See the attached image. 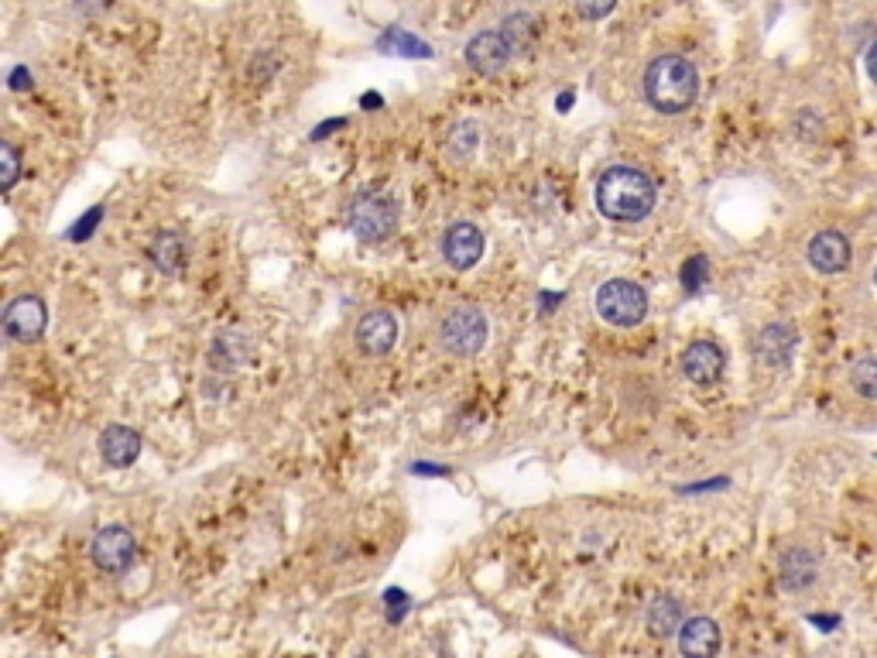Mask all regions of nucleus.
I'll return each instance as SVG.
<instances>
[{
    "label": "nucleus",
    "mask_w": 877,
    "mask_h": 658,
    "mask_svg": "<svg viewBox=\"0 0 877 658\" xmlns=\"http://www.w3.org/2000/svg\"><path fill=\"white\" fill-rule=\"evenodd\" d=\"M655 182L641 168L614 165L597 179V210L614 223H638L655 210Z\"/></svg>",
    "instance_id": "nucleus-1"
},
{
    "label": "nucleus",
    "mask_w": 877,
    "mask_h": 658,
    "mask_svg": "<svg viewBox=\"0 0 877 658\" xmlns=\"http://www.w3.org/2000/svg\"><path fill=\"white\" fill-rule=\"evenodd\" d=\"M645 96L665 117L686 114L699 96V72L686 55H658L645 69Z\"/></svg>",
    "instance_id": "nucleus-2"
},
{
    "label": "nucleus",
    "mask_w": 877,
    "mask_h": 658,
    "mask_svg": "<svg viewBox=\"0 0 877 658\" xmlns=\"http://www.w3.org/2000/svg\"><path fill=\"white\" fill-rule=\"evenodd\" d=\"M350 230L364 244H381L398 230V203L391 192H360L350 203Z\"/></svg>",
    "instance_id": "nucleus-3"
},
{
    "label": "nucleus",
    "mask_w": 877,
    "mask_h": 658,
    "mask_svg": "<svg viewBox=\"0 0 877 658\" xmlns=\"http://www.w3.org/2000/svg\"><path fill=\"white\" fill-rule=\"evenodd\" d=\"M603 323L610 326H638L648 316V292L638 282L627 278H610L593 295Z\"/></svg>",
    "instance_id": "nucleus-4"
},
{
    "label": "nucleus",
    "mask_w": 877,
    "mask_h": 658,
    "mask_svg": "<svg viewBox=\"0 0 877 658\" xmlns=\"http://www.w3.org/2000/svg\"><path fill=\"white\" fill-rule=\"evenodd\" d=\"M487 316L477 306H456L442 316L439 323V343L453 357H477L487 343Z\"/></svg>",
    "instance_id": "nucleus-5"
},
{
    "label": "nucleus",
    "mask_w": 877,
    "mask_h": 658,
    "mask_svg": "<svg viewBox=\"0 0 877 658\" xmlns=\"http://www.w3.org/2000/svg\"><path fill=\"white\" fill-rule=\"evenodd\" d=\"M90 556L103 573H124L134 563V556H138V542H134V535L124 525H107L93 535Z\"/></svg>",
    "instance_id": "nucleus-6"
},
{
    "label": "nucleus",
    "mask_w": 877,
    "mask_h": 658,
    "mask_svg": "<svg viewBox=\"0 0 877 658\" xmlns=\"http://www.w3.org/2000/svg\"><path fill=\"white\" fill-rule=\"evenodd\" d=\"M48 326V309L38 295H18L4 309V333L14 343H35L42 340Z\"/></svg>",
    "instance_id": "nucleus-7"
},
{
    "label": "nucleus",
    "mask_w": 877,
    "mask_h": 658,
    "mask_svg": "<svg viewBox=\"0 0 877 658\" xmlns=\"http://www.w3.org/2000/svg\"><path fill=\"white\" fill-rule=\"evenodd\" d=\"M511 55H514V45L501 28L480 31V35H473L470 42H466V66L477 72V76H497V72L511 62Z\"/></svg>",
    "instance_id": "nucleus-8"
},
{
    "label": "nucleus",
    "mask_w": 877,
    "mask_h": 658,
    "mask_svg": "<svg viewBox=\"0 0 877 658\" xmlns=\"http://www.w3.org/2000/svg\"><path fill=\"white\" fill-rule=\"evenodd\" d=\"M398 343V319L388 309H370L357 323V347L367 357H384Z\"/></svg>",
    "instance_id": "nucleus-9"
},
{
    "label": "nucleus",
    "mask_w": 877,
    "mask_h": 658,
    "mask_svg": "<svg viewBox=\"0 0 877 658\" xmlns=\"http://www.w3.org/2000/svg\"><path fill=\"white\" fill-rule=\"evenodd\" d=\"M442 258L453 264L456 271L473 268V264L484 258V234L466 220L453 223V227L446 230V237H442Z\"/></svg>",
    "instance_id": "nucleus-10"
},
{
    "label": "nucleus",
    "mask_w": 877,
    "mask_h": 658,
    "mask_svg": "<svg viewBox=\"0 0 877 658\" xmlns=\"http://www.w3.org/2000/svg\"><path fill=\"white\" fill-rule=\"evenodd\" d=\"M809 264L819 275H840L850 264V240L840 230H819L806 247Z\"/></svg>",
    "instance_id": "nucleus-11"
},
{
    "label": "nucleus",
    "mask_w": 877,
    "mask_h": 658,
    "mask_svg": "<svg viewBox=\"0 0 877 658\" xmlns=\"http://www.w3.org/2000/svg\"><path fill=\"white\" fill-rule=\"evenodd\" d=\"M723 364H727V360H723V350L710 340L689 343L686 353H682V374H686L693 384H699V388H710V384L720 381Z\"/></svg>",
    "instance_id": "nucleus-12"
},
{
    "label": "nucleus",
    "mask_w": 877,
    "mask_h": 658,
    "mask_svg": "<svg viewBox=\"0 0 877 658\" xmlns=\"http://www.w3.org/2000/svg\"><path fill=\"white\" fill-rule=\"evenodd\" d=\"M675 638H679L682 658H716L720 655L723 635H720V624H716L713 617H689Z\"/></svg>",
    "instance_id": "nucleus-13"
},
{
    "label": "nucleus",
    "mask_w": 877,
    "mask_h": 658,
    "mask_svg": "<svg viewBox=\"0 0 877 658\" xmlns=\"http://www.w3.org/2000/svg\"><path fill=\"white\" fill-rule=\"evenodd\" d=\"M100 456L107 467L127 470L141 456V436L127 425H110L100 432Z\"/></svg>",
    "instance_id": "nucleus-14"
},
{
    "label": "nucleus",
    "mask_w": 877,
    "mask_h": 658,
    "mask_svg": "<svg viewBox=\"0 0 877 658\" xmlns=\"http://www.w3.org/2000/svg\"><path fill=\"white\" fill-rule=\"evenodd\" d=\"M795 343H799V336H795L792 326L771 323V326H764L758 333V340H754V353H758L761 364L785 367L788 360H792V353H795Z\"/></svg>",
    "instance_id": "nucleus-15"
},
{
    "label": "nucleus",
    "mask_w": 877,
    "mask_h": 658,
    "mask_svg": "<svg viewBox=\"0 0 877 658\" xmlns=\"http://www.w3.org/2000/svg\"><path fill=\"white\" fill-rule=\"evenodd\" d=\"M812 580H816V556H812L809 549H802V545L785 549L782 559H778V583L795 593V590H806Z\"/></svg>",
    "instance_id": "nucleus-16"
},
{
    "label": "nucleus",
    "mask_w": 877,
    "mask_h": 658,
    "mask_svg": "<svg viewBox=\"0 0 877 658\" xmlns=\"http://www.w3.org/2000/svg\"><path fill=\"white\" fill-rule=\"evenodd\" d=\"M645 624H648V631L655 638H672V635H679V631H682L686 614H682L679 600L669 597V593H658V597L648 604V611H645Z\"/></svg>",
    "instance_id": "nucleus-17"
},
{
    "label": "nucleus",
    "mask_w": 877,
    "mask_h": 658,
    "mask_svg": "<svg viewBox=\"0 0 877 658\" xmlns=\"http://www.w3.org/2000/svg\"><path fill=\"white\" fill-rule=\"evenodd\" d=\"M151 261L162 275H179L185 268V240L179 234H158L155 244H151Z\"/></svg>",
    "instance_id": "nucleus-18"
},
{
    "label": "nucleus",
    "mask_w": 877,
    "mask_h": 658,
    "mask_svg": "<svg viewBox=\"0 0 877 658\" xmlns=\"http://www.w3.org/2000/svg\"><path fill=\"white\" fill-rule=\"evenodd\" d=\"M247 353H251V343H247L237 329H227V333L216 336L213 357H209V360H213V367H220V371H233V367L244 364Z\"/></svg>",
    "instance_id": "nucleus-19"
},
{
    "label": "nucleus",
    "mask_w": 877,
    "mask_h": 658,
    "mask_svg": "<svg viewBox=\"0 0 877 658\" xmlns=\"http://www.w3.org/2000/svg\"><path fill=\"white\" fill-rule=\"evenodd\" d=\"M850 384L860 398H877V357H860L850 367Z\"/></svg>",
    "instance_id": "nucleus-20"
},
{
    "label": "nucleus",
    "mask_w": 877,
    "mask_h": 658,
    "mask_svg": "<svg viewBox=\"0 0 877 658\" xmlns=\"http://www.w3.org/2000/svg\"><path fill=\"white\" fill-rule=\"evenodd\" d=\"M381 48H388V52H401V55H408V59H412V55H418V59H425V55H429V45H422L418 38L405 35L401 28L388 31V35L381 38Z\"/></svg>",
    "instance_id": "nucleus-21"
},
{
    "label": "nucleus",
    "mask_w": 877,
    "mask_h": 658,
    "mask_svg": "<svg viewBox=\"0 0 877 658\" xmlns=\"http://www.w3.org/2000/svg\"><path fill=\"white\" fill-rule=\"evenodd\" d=\"M21 172V155L14 151V144H0V189H14Z\"/></svg>",
    "instance_id": "nucleus-22"
},
{
    "label": "nucleus",
    "mask_w": 877,
    "mask_h": 658,
    "mask_svg": "<svg viewBox=\"0 0 877 658\" xmlns=\"http://www.w3.org/2000/svg\"><path fill=\"white\" fill-rule=\"evenodd\" d=\"M473 148H477V124H456L453 138H449V151L456 158H470Z\"/></svg>",
    "instance_id": "nucleus-23"
},
{
    "label": "nucleus",
    "mask_w": 877,
    "mask_h": 658,
    "mask_svg": "<svg viewBox=\"0 0 877 658\" xmlns=\"http://www.w3.org/2000/svg\"><path fill=\"white\" fill-rule=\"evenodd\" d=\"M706 278H710V264H706V258H689L686 264H682V288H686V292H699V288L706 285Z\"/></svg>",
    "instance_id": "nucleus-24"
},
{
    "label": "nucleus",
    "mask_w": 877,
    "mask_h": 658,
    "mask_svg": "<svg viewBox=\"0 0 877 658\" xmlns=\"http://www.w3.org/2000/svg\"><path fill=\"white\" fill-rule=\"evenodd\" d=\"M610 11H614V4H603V7H586V4H579V7H576L579 18H603V14H610Z\"/></svg>",
    "instance_id": "nucleus-25"
},
{
    "label": "nucleus",
    "mask_w": 877,
    "mask_h": 658,
    "mask_svg": "<svg viewBox=\"0 0 877 658\" xmlns=\"http://www.w3.org/2000/svg\"><path fill=\"white\" fill-rule=\"evenodd\" d=\"M867 76H871L874 83H877V42L867 48Z\"/></svg>",
    "instance_id": "nucleus-26"
}]
</instances>
